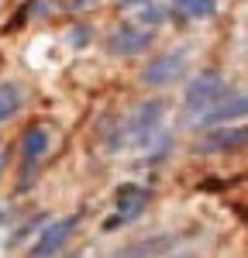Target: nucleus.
I'll return each mask as SVG.
<instances>
[{
    "label": "nucleus",
    "instance_id": "obj_8",
    "mask_svg": "<svg viewBox=\"0 0 248 258\" xmlns=\"http://www.w3.org/2000/svg\"><path fill=\"white\" fill-rule=\"evenodd\" d=\"M148 200L152 193L145 189V186H135V182H128L117 189V197H114V214L107 217V231H114V227H124V224H135V220L145 214V207H148Z\"/></svg>",
    "mask_w": 248,
    "mask_h": 258
},
{
    "label": "nucleus",
    "instance_id": "obj_2",
    "mask_svg": "<svg viewBox=\"0 0 248 258\" xmlns=\"http://www.w3.org/2000/svg\"><path fill=\"white\" fill-rule=\"evenodd\" d=\"M231 93V86L221 73H214V69H204V73H197L193 80L186 83V93H183V110L190 117H204L210 107H217L221 100Z\"/></svg>",
    "mask_w": 248,
    "mask_h": 258
},
{
    "label": "nucleus",
    "instance_id": "obj_5",
    "mask_svg": "<svg viewBox=\"0 0 248 258\" xmlns=\"http://www.w3.org/2000/svg\"><path fill=\"white\" fill-rule=\"evenodd\" d=\"M186 66H190V48H172V52H162V55L148 59V66L142 69L138 80L145 86H152V90H162V86H169V83H176L183 76Z\"/></svg>",
    "mask_w": 248,
    "mask_h": 258
},
{
    "label": "nucleus",
    "instance_id": "obj_6",
    "mask_svg": "<svg viewBox=\"0 0 248 258\" xmlns=\"http://www.w3.org/2000/svg\"><path fill=\"white\" fill-rule=\"evenodd\" d=\"M80 227V214H69V217H59V220H48L45 227L38 231V238L31 244V258H55L69 244V238L76 234Z\"/></svg>",
    "mask_w": 248,
    "mask_h": 258
},
{
    "label": "nucleus",
    "instance_id": "obj_11",
    "mask_svg": "<svg viewBox=\"0 0 248 258\" xmlns=\"http://www.w3.org/2000/svg\"><path fill=\"white\" fill-rule=\"evenodd\" d=\"M183 18L190 21H210L217 18V0H169Z\"/></svg>",
    "mask_w": 248,
    "mask_h": 258
},
{
    "label": "nucleus",
    "instance_id": "obj_1",
    "mask_svg": "<svg viewBox=\"0 0 248 258\" xmlns=\"http://www.w3.org/2000/svg\"><path fill=\"white\" fill-rule=\"evenodd\" d=\"M162 117H165V100L152 97L145 103H138L121 124V145L152 148V141L162 135Z\"/></svg>",
    "mask_w": 248,
    "mask_h": 258
},
{
    "label": "nucleus",
    "instance_id": "obj_9",
    "mask_svg": "<svg viewBox=\"0 0 248 258\" xmlns=\"http://www.w3.org/2000/svg\"><path fill=\"white\" fill-rule=\"evenodd\" d=\"M248 120V93H227L217 107H210L204 117H197L200 127H217V124H241Z\"/></svg>",
    "mask_w": 248,
    "mask_h": 258
},
{
    "label": "nucleus",
    "instance_id": "obj_14",
    "mask_svg": "<svg viewBox=\"0 0 248 258\" xmlns=\"http://www.w3.org/2000/svg\"><path fill=\"white\" fill-rule=\"evenodd\" d=\"M4 165H7V148H0V172H4Z\"/></svg>",
    "mask_w": 248,
    "mask_h": 258
},
{
    "label": "nucleus",
    "instance_id": "obj_7",
    "mask_svg": "<svg viewBox=\"0 0 248 258\" xmlns=\"http://www.w3.org/2000/svg\"><path fill=\"white\" fill-rule=\"evenodd\" d=\"M48 145H52V135L45 124H31L24 135H21V189L31 186V176L41 165V159L48 155Z\"/></svg>",
    "mask_w": 248,
    "mask_h": 258
},
{
    "label": "nucleus",
    "instance_id": "obj_4",
    "mask_svg": "<svg viewBox=\"0 0 248 258\" xmlns=\"http://www.w3.org/2000/svg\"><path fill=\"white\" fill-rule=\"evenodd\" d=\"M152 45H155V31H152V28H142V24H135V21L117 24V28L107 35V41H103V48H107L110 55H117V59L145 55Z\"/></svg>",
    "mask_w": 248,
    "mask_h": 258
},
{
    "label": "nucleus",
    "instance_id": "obj_13",
    "mask_svg": "<svg viewBox=\"0 0 248 258\" xmlns=\"http://www.w3.org/2000/svg\"><path fill=\"white\" fill-rule=\"evenodd\" d=\"M121 4H124V7H138V4H142V7H145V4H152V0H121Z\"/></svg>",
    "mask_w": 248,
    "mask_h": 258
},
{
    "label": "nucleus",
    "instance_id": "obj_12",
    "mask_svg": "<svg viewBox=\"0 0 248 258\" xmlns=\"http://www.w3.org/2000/svg\"><path fill=\"white\" fill-rule=\"evenodd\" d=\"M21 110V86L18 83H0V124L18 117Z\"/></svg>",
    "mask_w": 248,
    "mask_h": 258
},
{
    "label": "nucleus",
    "instance_id": "obj_3",
    "mask_svg": "<svg viewBox=\"0 0 248 258\" xmlns=\"http://www.w3.org/2000/svg\"><path fill=\"white\" fill-rule=\"evenodd\" d=\"M245 148H248V120L207 127L193 145L197 155H231V152H245Z\"/></svg>",
    "mask_w": 248,
    "mask_h": 258
},
{
    "label": "nucleus",
    "instance_id": "obj_10",
    "mask_svg": "<svg viewBox=\"0 0 248 258\" xmlns=\"http://www.w3.org/2000/svg\"><path fill=\"white\" fill-rule=\"evenodd\" d=\"M176 244H179L176 234H152V238H142L135 244H128V248H121V251H114L110 258H162Z\"/></svg>",
    "mask_w": 248,
    "mask_h": 258
}]
</instances>
